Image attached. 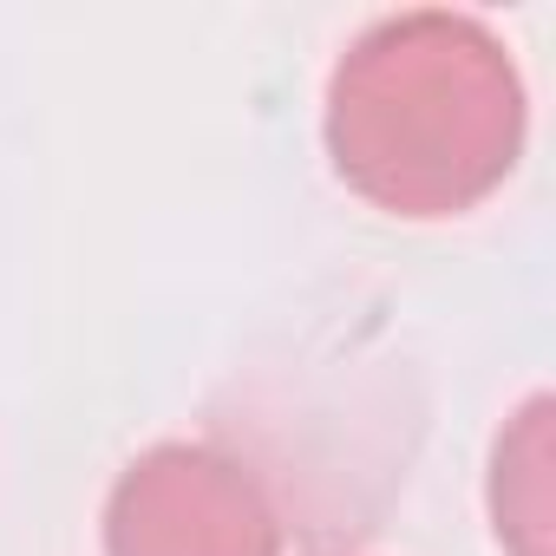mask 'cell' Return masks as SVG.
Wrapping results in <instances>:
<instances>
[{
    "instance_id": "1",
    "label": "cell",
    "mask_w": 556,
    "mask_h": 556,
    "mask_svg": "<svg viewBox=\"0 0 556 556\" xmlns=\"http://www.w3.org/2000/svg\"><path fill=\"white\" fill-rule=\"evenodd\" d=\"M321 138L334 177L380 216L445 223L504 190L530 138L510 40L458 8H406L348 40Z\"/></svg>"
},
{
    "instance_id": "3",
    "label": "cell",
    "mask_w": 556,
    "mask_h": 556,
    "mask_svg": "<svg viewBox=\"0 0 556 556\" xmlns=\"http://www.w3.org/2000/svg\"><path fill=\"white\" fill-rule=\"evenodd\" d=\"M491 523L510 556H549V400L530 393L491 445Z\"/></svg>"
},
{
    "instance_id": "2",
    "label": "cell",
    "mask_w": 556,
    "mask_h": 556,
    "mask_svg": "<svg viewBox=\"0 0 556 556\" xmlns=\"http://www.w3.org/2000/svg\"><path fill=\"white\" fill-rule=\"evenodd\" d=\"M105 556H282V517L236 452L164 439L112 478Z\"/></svg>"
}]
</instances>
